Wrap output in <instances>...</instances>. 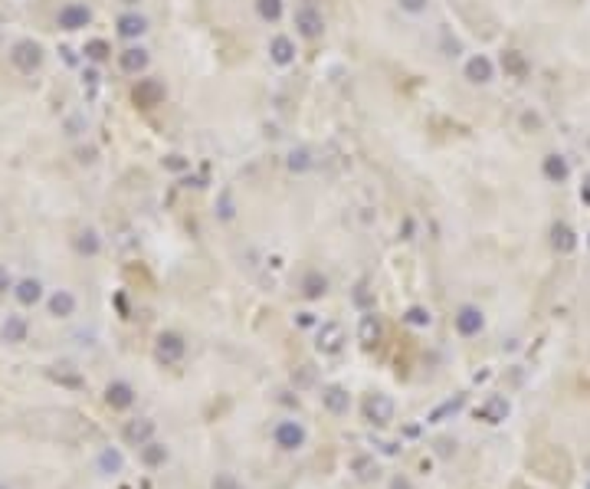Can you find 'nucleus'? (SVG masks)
<instances>
[{
  "mask_svg": "<svg viewBox=\"0 0 590 489\" xmlns=\"http://www.w3.org/2000/svg\"><path fill=\"white\" fill-rule=\"evenodd\" d=\"M397 3H400V10H403V14L420 16V14H427V3H429V0H397Z\"/></svg>",
  "mask_w": 590,
  "mask_h": 489,
  "instance_id": "nucleus-36",
  "label": "nucleus"
},
{
  "mask_svg": "<svg viewBox=\"0 0 590 489\" xmlns=\"http://www.w3.org/2000/svg\"><path fill=\"white\" fill-rule=\"evenodd\" d=\"M27 332H30V326H27V319H23V315H7V322H3V328H0L3 341H14V345L27 339Z\"/></svg>",
  "mask_w": 590,
  "mask_h": 489,
  "instance_id": "nucleus-25",
  "label": "nucleus"
},
{
  "mask_svg": "<svg viewBox=\"0 0 590 489\" xmlns=\"http://www.w3.org/2000/svg\"><path fill=\"white\" fill-rule=\"evenodd\" d=\"M282 0H256V14L263 16L266 23H276V20H282Z\"/></svg>",
  "mask_w": 590,
  "mask_h": 489,
  "instance_id": "nucleus-28",
  "label": "nucleus"
},
{
  "mask_svg": "<svg viewBox=\"0 0 590 489\" xmlns=\"http://www.w3.org/2000/svg\"><path fill=\"white\" fill-rule=\"evenodd\" d=\"M295 30H298V36H305V40H318L324 33L322 10H318L315 3H302V7L295 10Z\"/></svg>",
  "mask_w": 590,
  "mask_h": 489,
  "instance_id": "nucleus-2",
  "label": "nucleus"
},
{
  "mask_svg": "<svg viewBox=\"0 0 590 489\" xmlns=\"http://www.w3.org/2000/svg\"><path fill=\"white\" fill-rule=\"evenodd\" d=\"M56 23H59V30L75 33V30H82V27L92 23V10H88L86 3H66V7L59 10Z\"/></svg>",
  "mask_w": 590,
  "mask_h": 489,
  "instance_id": "nucleus-4",
  "label": "nucleus"
},
{
  "mask_svg": "<svg viewBox=\"0 0 590 489\" xmlns=\"http://www.w3.org/2000/svg\"><path fill=\"white\" fill-rule=\"evenodd\" d=\"M587 243H590V237H587Z\"/></svg>",
  "mask_w": 590,
  "mask_h": 489,
  "instance_id": "nucleus-46",
  "label": "nucleus"
},
{
  "mask_svg": "<svg viewBox=\"0 0 590 489\" xmlns=\"http://www.w3.org/2000/svg\"><path fill=\"white\" fill-rule=\"evenodd\" d=\"M492 76H495V66H492V60L482 56V53H475V56L466 62V79H469L472 86H488Z\"/></svg>",
  "mask_w": 590,
  "mask_h": 489,
  "instance_id": "nucleus-8",
  "label": "nucleus"
},
{
  "mask_svg": "<svg viewBox=\"0 0 590 489\" xmlns=\"http://www.w3.org/2000/svg\"><path fill=\"white\" fill-rule=\"evenodd\" d=\"M132 102L138 105V109H154V105H161L164 102V86L158 79H141L132 92Z\"/></svg>",
  "mask_w": 590,
  "mask_h": 489,
  "instance_id": "nucleus-6",
  "label": "nucleus"
},
{
  "mask_svg": "<svg viewBox=\"0 0 590 489\" xmlns=\"http://www.w3.org/2000/svg\"><path fill=\"white\" fill-rule=\"evenodd\" d=\"M125 3H138V0H125Z\"/></svg>",
  "mask_w": 590,
  "mask_h": 489,
  "instance_id": "nucleus-43",
  "label": "nucleus"
},
{
  "mask_svg": "<svg viewBox=\"0 0 590 489\" xmlns=\"http://www.w3.org/2000/svg\"><path fill=\"white\" fill-rule=\"evenodd\" d=\"M105 404H108L112 411H125V407H132L134 404V387L128 385V381H112V385L105 387Z\"/></svg>",
  "mask_w": 590,
  "mask_h": 489,
  "instance_id": "nucleus-10",
  "label": "nucleus"
},
{
  "mask_svg": "<svg viewBox=\"0 0 590 489\" xmlns=\"http://www.w3.org/2000/svg\"><path fill=\"white\" fill-rule=\"evenodd\" d=\"M75 250L82 253V256H99V250H102V237H99L92 227H86V230H79V234H75Z\"/></svg>",
  "mask_w": 590,
  "mask_h": 489,
  "instance_id": "nucleus-24",
  "label": "nucleus"
},
{
  "mask_svg": "<svg viewBox=\"0 0 590 489\" xmlns=\"http://www.w3.org/2000/svg\"><path fill=\"white\" fill-rule=\"evenodd\" d=\"M148 62H151V56H148V49L145 46H128V49H121L118 53V66H121V73H145L148 69Z\"/></svg>",
  "mask_w": 590,
  "mask_h": 489,
  "instance_id": "nucleus-9",
  "label": "nucleus"
},
{
  "mask_svg": "<svg viewBox=\"0 0 590 489\" xmlns=\"http://www.w3.org/2000/svg\"><path fill=\"white\" fill-rule=\"evenodd\" d=\"M390 489H413V486H410V479H407V476H394Z\"/></svg>",
  "mask_w": 590,
  "mask_h": 489,
  "instance_id": "nucleus-40",
  "label": "nucleus"
},
{
  "mask_svg": "<svg viewBox=\"0 0 590 489\" xmlns=\"http://www.w3.org/2000/svg\"><path fill=\"white\" fill-rule=\"evenodd\" d=\"M148 33V20L141 14H121L118 16V36L125 40H138Z\"/></svg>",
  "mask_w": 590,
  "mask_h": 489,
  "instance_id": "nucleus-16",
  "label": "nucleus"
},
{
  "mask_svg": "<svg viewBox=\"0 0 590 489\" xmlns=\"http://www.w3.org/2000/svg\"><path fill=\"white\" fill-rule=\"evenodd\" d=\"M541 171H545V178L551 184H560V181H567V174H571V164H567L564 155H547L545 161H541Z\"/></svg>",
  "mask_w": 590,
  "mask_h": 489,
  "instance_id": "nucleus-17",
  "label": "nucleus"
},
{
  "mask_svg": "<svg viewBox=\"0 0 590 489\" xmlns=\"http://www.w3.org/2000/svg\"><path fill=\"white\" fill-rule=\"evenodd\" d=\"M14 296L20 306H36L40 299H43V282L40 280H20L14 289Z\"/></svg>",
  "mask_w": 590,
  "mask_h": 489,
  "instance_id": "nucleus-20",
  "label": "nucleus"
},
{
  "mask_svg": "<svg viewBox=\"0 0 590 489\" xmlns=\"http://www.w3.org/2000/svg\"><path fill=\"white\" fill-rule=\"evenodd\" d=\"M587 489H590V483H587Z\"/></svg>",
  "mask_w": 590,
  "mask_h": 489,
  "instance_id": "nucleus-47",
  "label": "nucleus"
},
{
  "mask_svg": "<svg viewBox=\"0 0 590 489\" xmlns=\"http://www.w3.org/2000/svg\"><path fill=\"white\" fill-rule=\"evenodd\" d=\"M502 69H505V76H512V79H525L531 66H528V60H525V53L505 49V53H502Z\"/></svg>",
  "mask_w": 590,
  "mask_h": 489,
  "instance_id": "nucleus-18",
  "label": "nucleus"
},
{
  "mask_svg": "<svg viewBox=\"0 0 590 489\" xmlns=\"http://www.w3.org/2000/svg\"><path fill=\"white\" fill-rule=\"evenodd\" d=\"M318 352H324V355H335V352H341V345H344V328L338 326V322H328V326L318 328Z\"/></svg>",
  "mask_w": 590,
  "mask_h": 489,
  "instance_id": "nucleus-13",
  "label": "nucleus"
},
{
  "mask_svg": "<svg viewBox=\"0 0 590 489\" xmlns=\"http://www.w3.org/2000/svg\"><path fill=\"white\" fill-rule=\"evenodd\" d=\"M141 459H145L148 466H161L164 459H167V446L154 444V440H148V444L141 446Z\"/></svg>",
  "mask_w": 590,
  "mask_h": 489,
  "instance_id": "nucleus-30",
  "label": "nucleus"
},
{
  "mask_svg": "<svg viewBox=\"0 0 590 489\" xmlns=\"http://www.w3.org/2000/svg\"><path fill=\"white\" fill-rule=\"evenodd\" d=\"M295 322H298L302 328H309V326H315V315H311V312H298V315H295Z\"/></svg>",
  "mask_w": 590,
  "mask_h": 489,
  "instance_id": "nucleus-39",
  "label": "nucleus"
},
{
  "mask_svg": "<svg viewBox=\"0 0 590 489\" xmlns=\"http://www.w3.org/2000/svg\"><path fill=\"white\" fill-rule=\"evenodd\" d=\"M580 197H584V201H587V204H590V184H587V187H584V191H580Z\"/></svg>",
  "mask_w": 590,
  "mask_h": 489,
  "instance_id": "nucleus-42",
  "label": "nucleus"
},
{
  "mask_svg": "<svg viewBox=\"0 0 590 489\" xmlns=\"http://www.w3.org/2000/svg\"><path fill=\"white\" fill-rule=\"evenodd\" d=\"M151 437H154V420H132L125 427V440L134 446H145Z\"/></svg>",
  "mask_w": 590,
  "mask_h": 489,
  "instance_id": "nucleus-23",
  "label": "nucleus"
},
{
  "mask_svg": "<svg viewBox=\"0 0 590 489\" xmlns=\"http://www.w3.org/2000/svg\"><path fill=\"white\" fill-rule=\"evenodd\" d=\"M482 326H486V315L475 309V306H462V309L456 312V332L459 335L472 339V335H479V332H482Z\"/></svg>",
  "mask_w": 590,
  "mask_h": 489,
  "instance_id": "nucleus-7",
  "label": "nucleus"
},
{
  "mask_svg": "<svg viewBox=\"0 0 590 489\" xmlns=\"http://www.w3.org/2000/svg\"><path fill=\"white\" fill-rule=\"evenodd\" d=\"M410 326H416V328H423V326H429V312L423 309V306H413V309H407V315H403Z\"/></svg>",
  "mask_w": 590,
  "mask_h": 489,
  "instance_id": "nucleus-35",
  "label": "nucleus"
},
{
  "mask_svg": "<svg viewBox=\"0 0 590 489\" xmlns=\"http://www.w3.org/2000/svg\"><path fill=\"white\" fill-rule=\"evenodd\" d=\"M217 217L226 220V223L236 217V201H233V191H230V187H223L220 197H217Z\"/></svg>",
  "mask_w": 590,
  "mask_h": 489,
  "instance_id": "nucleus-29",
  "label": "nucleus"
},
{
  "mask_svg": "<svg viewBox=\"0 0 590 489\" xmlns=\"http://www.w3.org/2000/svg\"><path fill=\"white\" fill-rule=\"evenodd\" d=\"M505 417H508V400L505 398H488L479 407V420H486V424H502Z\"/></svg>",
  "mask_w": 590,
  "mask_h": 489,
  "instance_id": "nucleus-22",
  "label": "nucleus"
},
{
  "mask_svg": "<svg viewBox=\"0 0 590 489\" xmlns=\"http://www.w3.org/2000/svg\"><path fill=\"white\" fill-rule=\"evenodd\" d=\"M462 404H466V398H462V394H456V398H453V400H446V404H442V407H436V411H433V414H429V424H440L442 417L456 414V411H459V407H462Z\"/></svg>",
  "mask_w": 590,
  "mask_h": 489,
  "instance_id": "nucleus-33",
  "label": "nucleus"
},
{
  "mask_svg": "<svg viewBox=\"0 0 590 489\" xmlns=\"http://www.w3.org/2000/svg\"><path fill=\"white\" fill-rule=\"evenodd\" d=\"M269 60L276 62V66H282V69H285V66H292L295 62V40L292 36H272V40H269Z\"/></svg>",
  "mask_w": 590,
  "mask_h": 489,
  "instance_id": "nucleus-11",
  "label": "nucleus"
},
{
  "mask_svg": "<svg viewBox=\"0 0 590 489\" xmlns=\"http://www.w3.org/2000/svg\"><path fill=\"white\" fill-rule=\"evenodd\" d=\"M213 489H239V483H236V476H230V473H217Z\"/></svg>",
  "mask_w": 590,
  "mask_h": 489,
  "instance_id": "nucleus-38",
  "label": "nucleus"
},
{
  "mask_svg": "<svg viewBox=\"0 0 590 489\" xmlns=\"http://www.w3.org/2000/svg\"><path fill=\"white\" fill-rule=\"evenodd\" d=\"M164 168H167V171H174V174H180V171H187V168H191V161H187L184 155H167V158H164Z\"/></svg>",
  "mask_w": 590,
  "mask_h": 489,
  "instance_id": "nucleus-37",
  "label": "nucleus"
},
{
  "mask_svg": "<svg viewBox=\"0 0 590 489\" xmlns=\"http://www.w3.org/2000/svg\"><path fill=\"white\" fill-rule=\"evenodd\" d=\"M364 417H368L370 424H377V427L390 424L394 420V400L387 398V394H370L364 400Z\"/></svg>",
  "mask_w": 590,
  "mask_h": 489,
  "instance_id": "nucleus-5",
  "label": "nucleus"
},
{
  "mask_svg": "<svg viewBox=\"0 0 590 489\" xmlns=\"http://www.w3.org/2000/svg\"><path fill=\"white\" fill-rule=\"evenodd\" d=\"M10 62H14L20 73H36L43 66V46L33 43V40H16L10 46Z\"/></svg>",
  "mask_w": 590,
  "mask_h": 489,
  "instance_id": "nucleus-1",
  "label": "nucleus"
},
{
  "mask_svg": "<svg viewBox=\"0 0 590 489\" xmlns=\"http://www.w3.org/2000/svg\"><path fill=\"white\" fill-rule=\"evenodd\" d=\"M7 282H10V280H7V273H3V269H0V293H3V289H7Z\"/></svg>",
  "mask_w": 590,
  "mask_h": 489,
  "instance_id": "nucleus-41",
  "label": "nucleus"
},
{
  "mask_svg": "<svg viewBox=\"0 0 590 489\" xmlns=\"http://www.w3.org/2000/svg\"><path fill=\"white\" fill-rule=\"evenodd\" d=\"M99 466H102V473H118V470H121V453H118V450H102Z\"/></svg>",
  "mask_w": 590,
  "mask_h": 489,
  "instance_id": "nucleus-34",
  "label": "nucleus"
},
{
  "mask_svg": "<svg viewBox=\"0 0 590 489\" xmlns=\"http://www.w3.org/2000/svg\"><path fill=\"white\" fill-rule=\"evenodd\" d=\"M184 352H187V341L180 339L177 332H161L158 341H154V358L161 365H177L184 358Z\"/></svg>",
  "mask_w": 590,
  "mask_h": 489,
  "instance_id": "nucleus-3",
  "label": "nucleus"
},
{
  "mask_svg": "<svg viewBox=\"0 0 590 489\" xmlns=\"http://www.w3.org/2000/svg\"><path fill=\"white\" fill-rule=\"evenodd\" d=\"M324 293H328V280H324L322 273H305V280H302V296L322 299Z\"/></svg>",
  "mask_w": 590,
  "mask_h": 489,
  "instance_id": "nucleus-27",
  "label": "nucleus"
},
{
  "mask_svg": "<svg viewBox=\"0 0 590 489\" xmlns=\"http://www.w3.org/2000/svg\"><path fill=\"white\" fill-rule=\"evenodd\" d=\"M285 168H289L292 174H309L311 168H315V155H311V148H305V145L292 148L289 155H285Z\"/></svg>",
  "mask_w": 590,
  "mask_h": 489,
  "instance_id": "nucleus-15",
  "label": "nucleus"
},
{
  "mask_svg": "<svg viewBox=\"0 0 590 489\" xmlns=\"http://www.w3.org/2000/svg\"><path fill=\"white\" fill-rule=\"evenodd\" d=\"M351 470H354V476H357V479H364V483H368V479H374V476H377V463H374V457H354L351 459Z\"/></svg>",
  "mask_w": 590,
  "mask_h": 489,
  "instance_id": "nucleus-31",
  "label": "nucleus"
},
{
  "mask_svg": "<svg viewBox=\"0 0 590 489\" xmlns=\"http://www.w3.org/2000/svg\"><path fill=\"white\" fill-rule=\"evenodd\" d=\"M82 53H86V60H92V62H105L112 49H108V43H105V40H88Z\"/></svg>",
  "mask_w": 590,
  "mask_h": 489,
  "instance_id": "nucleus-32",
  "label": "nucleus"
},
{
  "mask_svg": "<svg viewBox=\"0 0 590 489\" xmlns=\"http://www.w3.org/2000/svg\"><path fill=\"white\" fill-rule=\"evenodd\" d=\"M276 444L282 450H298V446L305 444V427L295 424V420H282L279 427H276Z\"/></svg>",
  "mask_w": 590,
  "mask_h": 489,
  "instance_id": "nucleus-12",
  "label": "nucleus"
},
{
  "mask_svg": "<svg viewBox=\"0 0 590 489\" xmlns=\"http://www.w3.org/2000/svg\"><path fill=\"white\" fill-rule=\"evenodd\" d=\"M322 400H324V407L331 411V414H348V407H351V394L344 391V387L338 385H331V387H324L322 391Z\"/></svg>",
  "mask_w": 590,
  "mask_h": 489,
  "instance_id": "nucleus-14",
  "label": "nucleus"
},
{
  "mask_svg": "<svg viewBox=\"0 0 590 489\" xmlns=\"http://www.w3.org/2000/svg\"><path fill=\"white\" fill-rule=\"evenodd\" d=\"M0 489H7V486H0Z\"/></svg>",
  "mask_w": 590,
  "mask_h": 489,
  "instance_id": "nucleus-44",
  "label": "nucleus"
},
{
  "mask_svg": "<svg viewBox=\"0 0 590 489\" xmlns=\"http://www.w3.org/2000/svg\"><path fill=\"white\" fill-rule=\"evenodd\" d=\"M551 247L567 256V253H574V247H577V234L567 227V223H554V227H551Z\"/></svg>",
  "mask_w": 590,
  "mask_h": 489,
  "instance_id": "nucleus-19",
  "label": "nucleus"
},
{
  "mask_svg": "<svg viewBox=\"0 0 590 489\" xmlns=\"http://www.w3.org/2000/svg\"><path fill=\"white\" fill-rule=\"evenodd\" d=\"M75 312V296L69 293V289H56L53 296H49V315H56V319H69Z\"/></svg>",
  "mask_w": 590,
  "mask_h": 489,
  "instance_id": "nucleus-21",
  "label": "nucleus"
},
{
  "mask_svg": "<svg viewBox=\"0 0 590 489\" xmlns=\"http://www.w3.org/2000/svg\"><path fill=\"white\" fill-rule=\"evenodd\" d=\"M357 339L364 341L368 348H370V345H377V341H381V322H377V315H374V312L361 319V326H357Z\"/></svg>",
  "mask_w": 590,
  "mask_h": 489,
  "instance_id": "nucleus-26",
  "label": "nucleus"
},
{
  "mask_svg": "<svg viewBox=\"0 0 590 489\" xmlns=\"http://www.w3.org/2000/svg\"><path fill=\"white\" fill-rule=\"evenodd\" d=\"M587 184H590V178H587Z\"/></svg>",
  "mask_w": 590,
  "mask_h": 489,
  "instance_id": "nucleus-45",
  "label": "nucleus"
}]
</instances>
